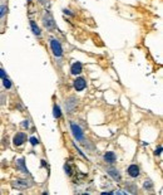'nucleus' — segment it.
Returning a JSON list of instances; mask_svg holds the SVG:
<instances>
[{
    "mask_svg": "<svg viewBox=\"0 0 163 195\" xmlns=\"http://www.w3.org/2000/svg\"><path fill=\"white\" fill-rule=\"evenodd\" d=\"M70 128H72L73 136L77 139V141H83V140H84V133H83V130L80 128V126H79V125H77L75 122H70Z\"/></svg>",
    "mask_w": 163,
    "mask_h": 195,
    "instance_id": "nucleus-1",
    "label": "nucleus"
},
{
    "mask_svg": "<svg viewBox=\"0 0 163 195\" xmlns=\"http://www.w3.org/2000/svg\"><path fill=\"white\" fill-rule=\"evenodd\" d=\"M43 24L48 30H53L55 28V23H54V19L50 15L49 11H45V14L43 15Z\"/></svg>",
    "mask_w": 163,
    "mask_h": 195,
    "instance_id": "nucleus-2",
    "label": "nucleus"
},
{
    "mask_svg": "<svg viewBox=\"0 0 163 195\" xmlns=\"http://www.w3.org/2000/svg\"><path fill=\"white\" fill-rule=\"evenodd\" d=\"M50 48H52V52L55 57H62L63 55V48L60 45V43L56 40V39H52L50 40Z\"/></svg>",
    "mask_w": 163,
    "mask_h": 195,
    "instance_id": "nucleus-3",
    "label": "nucleus"
},
{
    "mask_svg": "<svg viewBox=\"0 0 163 195\" xmlns=\"http://www.w3.org/2000/svg\"><path fill=\"white\" fill-rule=\"evenodd\" d=\"M13 186L15 189H19V190H24V189H28L31 186V183L30 181H27V180H22V179H18L13 183Z\"/></svg>",
    "mask_w": 163,
    "mask_h": 195,
    "instance_id": "nucleus-4",
    "label": "nucleus"
},
{
    "mask_svg": "<svg viewBox=\"0 0 163 195\" xmlns=\"http://www.w3.org/2000/svg\"><path fill=\"white\" fill-rule=\"evenodd\" d=\"M27 140V135L23 133V132H19L14 136V139H13V144L15 146H20V145H23Z\"/></svg>",
    "mask_w": 163,
    "mask_h": 195,
    "instance_id": "nucleus-5",
    "label": "nucleus"
},
{
    "mask_svg": "<svg viewBox=\"0 0 163 195\" xmlns=\"http://www.w3.org/2000/svg\"><path fill=\"white\" fill-rule=\"evenodd\" d=\"M85 86H87L85 79H84V78H82V77L77 78V79L74 81V88H75L77 91H83V89L85 88Z\"/></svg>",
    "mask_w": 163,
    "mask_h": 195,
    "instance_id": "nucleus-6",
    "label": "nucleus"
},
{
    "mask_svg": "<svg viewBox=\"0 0 163 195\" xmlns=\"http://www.w3.org/2000/svg\"><path fill=\"white\" fill-rule=\"evenodd\" d=\"M127 172H128L129 176H132V178H138V176H139V167H138L136 164H133V165H131V166L128 167Z\"/></svg>",
    "mask_w": 163,
    "mask_h": 195,
    "instance_id": "nucleus-7",
    "label": "nucleus"
},
{
    "mask_svg": "<svg viewBox=\"0 0 163 195\" xmlns=\"http://www.w3.org/2000/svg\"><path fill=\"white\" fill-rule=\"evenodd\" d=\"M77 106V98H74V97H70V98H68L65 101V108H67V112H72L73 108Z\"/></svg>",
    "mask_w": 163,
    "mask_h": 195,
    "instance_id": "nucleus-8",
    "label": "nucleus"
},
{
    "mask_svg": "<svg viewBox=\"0 0 163 195\" xmlns=\"http://www.w3.org/2000/svg\"><path fill=\"white\" fill-rule=\"evenodd\" d=\"M107 172L110 175V176H112L115 181H120V174H119V171H118L117 169L109 167V169H107Z\"/></svg>",
    "mask_w": 163,
    "mask_h": 195,
    "instance_id": "nucleus-9",
    "label": "nucleus"
},
{
    "mask_svg": "<svg viewBox=\"0 0 163 195\" xmlns=\"http://www.w3.org/2000/svg\"><path fill=\"white\" fill-rule=\"evenodd\" d=\"M70 72L72 74L77 76V74H80L82 73V63L80 62H75L72 64V68H70Z\"/></svg>",
    "mask_w": 163,
    "mask_h": 195,
    "instance_id": "nucleus-10",
    "label": "nucleus"
},
{
    "mask_svg": "<svg viewBox=\"0 0 163 195\" xmlns=\"http://www.w3.org/2000/svg\"><path fill=\"white\" fill-rule=\"evenodd\" d=\"M104 160H106L108 164H113V162L117 160V156H115L114 152H107V154L104 155Z\"/></svg>",
    "mask_w": 163,
    "mask_h": 195,
    "instance_id": "nucleus-11",
    "label": "nucleus"
},
{
    "mask_svg": "<svg viewBox=\"0 0 163 195\" xmlns=\"http://www.w3.org/2000/svg\"><path fill=\"white\" fill-rule=\"evenodd\" d=\"M24 161H25V160H24L23 157H22V159H19V160L16 161V166H18V169H20V170H23L24 172L29 174V171H28V170H27V167L24 166Z\"/></svg>",
    "mask_w": 163,
    "mask_h": 195,
    "instance_id": "nucleus-12",
    "label": "nucleus"
},
{
    "mask_svg": "<svg viewBox=\"0 0 163 195\" xmlns=\"http://www.w3.org/2000/svg\"><path fill=\"white\" fill-rule=\"evenodd\" d=\"M30 27H31V30H33V33L35 34V35H40V29H39V27L34 23V22H30Z\"/></svg>",
    "mask_w": 163,
    "mask_h": 195,
    "instance_id": "nucleus-13",
    "label": "nucleus"
},
{
    "mask_svg": "<svg viewBox=\"0 0 163 195\" xmlns=\"http://www.w3.org/2000/svg\"><path fill=\"white\" fill-rule=\"evenodd\" d=\"M60 116H62L60 108H59V106H58V105H55V106H54V117H55V118H59Z\"/></svg>",
    "mask_w": 163,
    "mask_h": 195,
    "instance_id": "nucleus-14",
    "label": "nucleus"
},
{
    "mask_svg": "<svg viewBox=\"0 0 163 195\" xmlns=\"http://www.w3.org/2000/svg\"><path fill=\"white\" fill-rule=\"evenodd\" d=\"M8 13V8L5 5H0V18H3Z\"/></svg>",
    "mask_w": 163,
    "mask_h": 195,
    "instance_id": "nucleus-15",
    "label": "nucleus"
},
{
    "mask_svg": "<svg viewBox=\"0 0 163 195\" xmlns=\"http://www.w3.org/2000/svg\"><path fill=\"white\" fill-rule=\"evenodd\" d=\"M4 87H5V88H8V89H9V88L11 87V82H10V81L6 77L4 78Z\"/></svg>",
    "mask_w": 163,
    "mask_h": 195,
    "instance_id": "nucleus-16",
    "label": "nucleus"
},
{
    "mask_svg": "<svg viewBox=\"0 0 163 195\" xmlns=\"http://www.w3.org/2000/svg\"><path fill=\"white\" fill-rule=\"evenodd\" d=\"M29 141H30V144H31L33 146H36V145L39 144V140H38L36 137H30V139H29Z\"/></svg>",
    "mask_w": 163,
    "mask_h": 195,
    "instance_id": "nucleus-17",
    "label": "nucleus"
},
{
    "mask_svg": "<svg viewBox=\"0 0 163 195\" xmlns=\"http://www.w3.org/2000/svg\"><path fill=\"white\" fill-rule=\"evenodd\" d=\"M64 170H65V172L69 175H72V169H70V166H69V164H65V166H64Z\"/></svg>",
    "mask_w": 163,
    "mask_h": 195,
    "instance_id": "nucleus-18",
    "label": "nucleus"
},
{
    "mask_svg": "<svg viewBox=\"0 0 163 195\" xmlns=\"http://www.w3.org/2000/svg\"><path fill=\"white\" fill-rule=\"evenodd\" d=\"M144 188H146V189H152V188H153V185H152V183L148 180V181H146V183H144Z\"/></svg>",
    "mask_w": 163,
    "mask_h": 195,
    "instance_id": "nucleus-19",
    "label": "nucleus"
},
{
    "mask_svg": "<svg viewBox=\"0 0 163 195\" xmlns=\"http://www.w3.org/2000/svg\"><path fill=\"white\" fill-rule=\"evenodd\" d=\"M5 77H6V73L4 72V69H3V68H0V78H3V79H4Z\"/></svg>",
    "mask_w": 163,
    "mask_h": 195,
    "instance_id": "nucleus-20",
    "label": "nucleus"
},
{
    "mask_svg": "<svg viewBox=\"0 0 163 195\" xmlns=\"http://www.w3.org/2000/svg\"><path fill=\"white\" fill-rule=\"evenodd\" d=\"M161 152H162V146H158V149H156V155H161Z\"/></svg>",
    "mask_w": 163,
    "mask_h": 195,
    "instance_id": "nucleus-21",
    "label": "nucleus"
},
{
    "mask_svg": "<svg viewBox=\"0 0 163 195\" xmlns=\"http://www.w3.org/2000/svg\"><path fill=\"white\" fill-rule=\"evenodd\" d=\"M39 1L42 3V4H44V5H45V4H49V0H39Z\"/></svg>",
    "mask_w": 163,
    "mask_h": 195,
    "instance_id": "nucleus-22",
    "label": "nucleus"
},
{
    "mask_svg": "<svg viewBox=\"0 0 163 195\" xmlns=\"http://www.w3.org/2000/svg\"><path fill=\"white\" fill-rule=\"evenodd\" d=\"M22 126H23V127H28V126H29V122H28V121H24V122L22 123Z\"/></svg>",
    "mask_w": 163,
    "mask_h": 195,
    "instance_id": "nucleus-23",
    "label": "nucleus"
},
{
    "mask_svg": "<svg viewBox=\"0 0 163 195\" xmlns=\"http://www.w3.org/2000/svg\"><path fill=\"white\" fill-rule=\"evenodd\" d=\"M28 1H29V3H30V1H31V0H28Z\"/></svg>",
    "mask_w": 163,
    "mask_h": 195,
    "instance_id": "nucleus-24",
    "label": "nucleus"
}]
</instances>
